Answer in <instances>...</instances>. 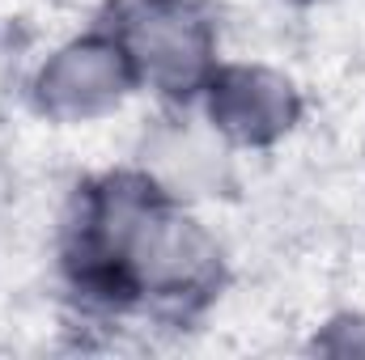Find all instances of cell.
<instances>
[{
    "instance_id": "cell-1",
    "label": "cell",
    "mask_w": 365,
    "mask_h": 360,
    "mask_svg": "<svg viewBox=\"0 0 365 360\" xmlns=\"http://www.w3.org/2000/svg\"><path fill=\"white\" fill-rule=\"evenodd\" d=\"M60 271L90 318H153L187 327L225 288V250L195 203L145 166L90 174L60 229Z\"/></svg>"
},
{
    "instance_id": "cell-5",
    "label": "cell",
    "mask_w": 365,
    "mask_h": 360,
    "mask_svg": "<svg viewBox=\"0 0 365 360\" xmlns=\"http://www.w3.org/2000/svg\"><path fill=\"white\" fill-rule=\"evenodd\" d=\"M230 157L234 149L200 115L191 119V106H175V115L145 136L136 166H145L170 195L195 203L200 195H217L225 186Z\"/></svg>"
},
{
    "instance_id": "cell-7",
    "label": "cell",
    "mask_w": 365,
    "mask_h": 360,
    "mask_svg": "<svg viewBox=\"0 0 365 360\" xmlns=\"http://www.w3.org/2000/svg\"><path fill=\"white\" fill-rule=\"evenodd\" d=\"M293 4H306V9H319V4H336V0H293Z\"/></svg>"
},
{
    "instance_id": "cell-6",
    "label": "cell",
    "mask_w": 365,
    "mask_h": 360,
    "mask_svg": "<svg viewBox=\"0 0 365 360\" xmlns=\"http://www.w3.org/2000/svg\"><path fill=\"white\" fill-rule=\"evenodd\" d=\"M310 352L336 356V360L365 356V309H340V314H331V318L314 331Z\"/></svg>"
},
{
    "instance_id": "cell-4",
    "label": "cell",
    "mask_w": 365,
    "mask_h": 360,
    "mask_svg": "<svg viewBox=\"0 0 365 360\" xmlns=\"http://www.w3.org/2000/svg\"><path fill=\"white\" fill-rule=\"evenodd\" d=\"M191 110L234 149V153H268L284 144L306 119L302 85L264 60H221L204 81Z\"/></svg>"
},
{
    "instance_id": "cell-3",
    "label": "cell",
    "mask_w": 365,
    "mask_h": 360,
    "mask_svg": "<svg viewBox=\"0 0 365 360\" xmlns=\"http://www.w3.org/2000/svg\"><path fill=\"white\" fill-rule=\"evenodd\" d=\"M132 93H140L136 68L119 38L93 21L90 30L56 43L30 73L26 97L38 119L60 127H81L115 115Z\"/></svg>"
},
{
    "instance_id": "cell-2",
    "label": "cell",
    "mask_w": 365,
    "mask_h": 360,
    "mask_svg": "<svg viewBox=\"0 0 365 360\" xmlns=\"http://www.w3.org/2000/svg\"><path fill=\"white\" fill-rule=\"evenodd\" d=\"M102 26L128 51L140 90L170 110L191 106L221 55V21L208 0H110Z\"/></svg>"
}]
</instances>
